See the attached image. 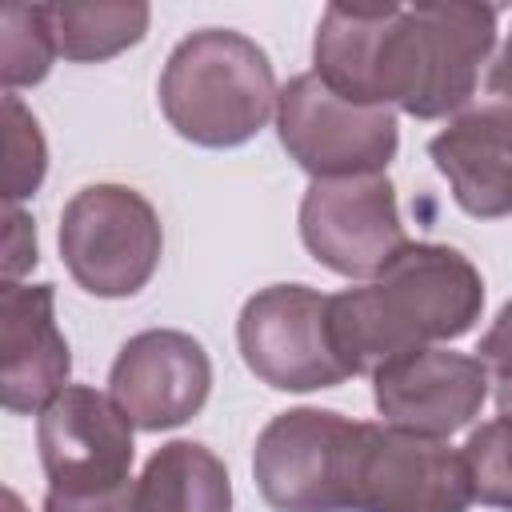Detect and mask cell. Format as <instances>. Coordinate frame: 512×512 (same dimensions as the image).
Returning a JSON list of instances; mask_svg holds the SVG:
<instances>
[{
  "mask_svg": "<svg viewBox=\"0 0 512 512\" xmlns=\"http://www.w3.org/2000/svg\"><path fill=\"white\" fill-rule=\"evenodd\" d=\"M72 352L56 328L52 284H8L0 288V404L16 416L40 412L56 392L68 388Z\"/></svg>",
  "mask_w": 512,
  "mask_h": 512,
  "instance_id": "14",
  "label": "cell"
},
{
  "mask_svg": "<svg viewBox=\"0 0 512 512\" xmlns=\"http://www.w3.org/2000/svg\"><path fill=\"white\" fill-rule=\"evenodd\" d=\"M496 16V8L468 0L360 8L332 36V84L352 104H396L416 120H452L480 92Z\"/></svg>",
  "mask_w": 512,
  "mask_h": 512,
  "instance_id": "1",
  "label": "cell"
},
{
  "mask_svg": "<svg viewBox=\"0 0 512 512\" xmlns=\"http://www.w3.org/2000/svg\"><path fill=\"white\" fill-rule=\"evenodd\" d=\"M488 368L480 356L452 348H412L372 372V400L388 428L444 440L468 428L488 400Z\"/></svg>",
  "mask_w": 512,
  "mask_h": 512,
  "instance_id": "12",
  "label": "cell"
},
{
  "mask_svg": "<svg viewBox=\"0 0 512 512\" xmlns=\"http://www.w3.org/2000/svg\"><path fill=\"white\" fill-rule=\"evenodd\" d=\"M212 392L204 344L180 328H148L124 340L108 372V396L140 432L188 424Z\"/></svg>",
  "mask_w": 512,
  "mask_h": 512,
  "instance_id": "13",
  "label": "cell"
},
{
  "mask_svg": "<svg viewBox=\"0 0 512 512\" xmlns=\"http://www.w3.org/2000/svg\"><path fill=\"white\" fill-rule=\"evenodd\" d=\"M56 28H52V4H4L0 12V80L4 92L40 84L52 72Z\"/></svg>",
  "mask_w": 512,
  "mask_h": 512,
  "instance_id": "17",
  "label": "cell"
},
{
  "mask_svg": "<svg viewBox=\"0 0 512 512\" xmlns=\"http://www.w3.org/2000/svg\"><path fill=\"white\" fill-rule=\"evenodd\" d=\"M460 452L468 460L476 500L512 512V416H496L480 424Z\"/></svg>",
  "mask_w": 512,
  "mask_h": 512,
  "instance_id": "18",
  "label": "cell"
},
{
  "mask_svg": "<svg viewBox=\"0 0 512 512\" xmlns=\"http://www.w3.org/2000/svg\"><path fill=\"white\" fill-rule=\"evenodd\" d=\"M132 428L136 424L120 412V404L88 384L56 392L36 416V448L48 492L84 496L128 484L136 456Z\"/></svg>",
  "mask_w": 512,
  "mask_h": 512,
  "instance_id": "10",
  "label": "cell"
},
{
  "mask_svg": "<svg viewBox=\"0 0 512 512\" xmlns=\"http://www.w3.org/2000/svg\"><path fill=\"white\" fill-rule=\"evenodd\" d=\"M476 500L464 452L444 440L364 424L352 512H468Z\"/></svg>",
  "mask_w": 512,
  "mask_h": 512,
  "instance_id": "9",
  "label": "cell"
},
{
  "mask_svg": "<svg viewBox=\"0 0 512 512\" xmlns=\"http://www.w3.org/2000/svg\"><path fill=\"white\" fill-rule=\"evenodd\" d=\"M280 88L268 52L232 28L184 36L160 72V112L200 148H240L276 112Z\"/></svg>",
  "mask_w": 512,
  "mask_h": 512,
  "instance_id": "3",
  "label": "cell"
},
{
  "mask_svg": "<svg viewBox=\"0 0 512 512\" xmlns=\"http://www.w3.org/2000/svg\"><path fill=\"white\" fill-rule=\"evenodd\" d=\"M132 492H136V480H128L120 488H108V492H84V496L48 492L44 512H132Z\"/></svg>",
  "mask_w": 512,
  "mask_h": 512,
  "instance_id": "22",
  "label": "cell"
},
{
  "mask_svg": "<svg viewBox=\"0 0 512 512\" xmlns=\"http://www.w3.org/2000/svg\"><path fill=\"white\" fill-rule=\"evenodd\" d=\"M364 420L332 408L276 412L252 448V476L272 512H352Z\"/></svg>",
  "mask_w": 512,
  "mask_h": 512,
  "instance_id": "4",
  "label": "cell"
},
{
  "mask_svg": "<svg viewBox=\"0 0 512 512\" xmlns=\"http://www.w3.org/2000/svg\"><path fill=\"white\" fill-rule=\"evenodd\" d=\"M324 292L308 284H272L244 300L236 344L248 372L276 392L336 388L352 372L336 352Z\"/></svg>",
  "mask_w": 512,
  "mask_h": 512,
  "instance_id": "7",
  "label": "cell"
},
{
  "mask_svg": "<svg viewBox=\"0 0 512 512\" xmlns=\"http://www.w3.org/2000/svg\"><path fill=\"white\" fill-rule=\"evenodd\" d=\"M496 64H500L504 72H512V32H508V44L500 48V56H496Z\"/></svg>",
  "mask_w": 512,
  "mask_h": 512,
  "instance_id": "23",
  "label": "cell"
},
{
  "mask_svg": "<svg viewBox=\"0 0 512 512\" xmlns=\"http://www.w3.org/2000/svg\"><path fill=\"white\" fill-rule=\"evenodd\" d=\"M28 268H36V228L32 220L8 204V240H4V280L16 284V276H24Z\"/></svg>",
  "mask_w": 512,
  "mask_h": 512,
  "instance_id": "21",
  "label": "cell"
},
{
  "mask_svg": "<svg viewBox=\"0 0 512 512\" xmlns=\"http://www.w3.org/2000/svg\"><path fill=\"white\" fill-rule=\"evenodd\" d=\"M276 136L296 168H304L312 180L380 176L400 152L392 108L352 104L316 72H300L280 88Z\"/></svg>",
  "mask_w": 512,
  "mask_h": 512,
  "instance_id": "6",
  "label": "cell"
},
{
  "mask_svg": "<svg viewBox=\"0 0 512 512\" xmlns=\"http://www.w3.org/2000/svg\"><path fill=\"white\" fill-rule=\"evenodd\" d=\"M300 240L328 272L348 280L380 276L408 244L396 188L380 176L312 180L300 200Z\"/></svg>",
  "mask_w": 512,
  "mask_h": 512,
  "instance_id": "8",
  "label": "cell"
},
{
  "mask_svg": "<svg viewBox=\"0 0 512 512\" xmlns=\"http://www.w3.org/2000/svg\"><path fill=\"white\" fill-rule=\"evenodd\" d=\"M4 116H8V132H4V144H8L4 200L16 204V200L32 196V192L44 184V172H48V144H44V136H40L36 116L20 104L16 92H4Z\"/></svg>",
  "mask_w": 512,
  "mask_h": 512,
  "instance_id": "19",
  "label": "cell"
},
{
  "mask_svg": "<svg viewBox=\"0 0 512 512\" xmlns=\"http://www.w3.org/2000/svg\"><path fill=\"white\" fill-rule=\"evenodd\" d=\"M476 356H480V364L488 368V376L496 384V408H500V416H512V300L496 312L492 328L480 336Z\"/></svg>",
  "mask_w": 512,
  "mask_h": 512,
  "instance_id": "20",
  "label": "cell"
},
{
  "mask_svg": "<svg viewBox=\"0 0 512 512\" xmlns=\"http://www.w3.org/2000/svg\"><path fill=\"white\" fill-rule=\"evenodd\" d=\"M428 156L460 212L476 220L512 216V72L488 64L484 88L428 140Z\"/></svg>",
  "mask_w": 512,
  "mask_h": 512,
  "instance_id": "11",
  "label": "cell"
},
{
  "mask_svg": "<svg viewBox=\"0 0 512 512\" xmlns=\"http://www.w3.org/2000/svg\"><path fill=\"white\" fill-rule=\"evenodd\" d=\"M152 8L144 0H64L52 4L56 48L72 64H100L140 44Z\"/></svg>",
  "mask_w": 512,
  "mask_h": 512,
  "instance_id": "16",
  "label": "cell"
},
{
  "mask_svg": "<svg viewBox=\"0 0 512 512\" xmlns=\"http://www.w3.org/2000/svg\"><path fill=\"white\" fill-rule=\"evenodd\" d=\"M132 512H232L224 460L196 440L160 444L136 480Z\"/></svg>",
  "mask_w": 512,
  "mask_h": 512,
  "instance_id": "15",
  "label": "cell"
},
{
  "mask_svg": "<svg viewBox=\"0 0 512 512\" xmlns=\"http://www.w3.org/2000/svg\"><path fill=\"white\" fill-rule=\"evenodd\" d=\"M480 312V268L464 252L428 240H408L380 276L328 300L332 340L352 376H372L380 364L412 348L460 340Z\"/></svg>",
  "mask_w": 512,
  "mask_h": 512,
  "instance_id": "2",
  "label": "cell"
},
{
  "mask_svg": "<svg viewBox=\"0 0 512 512\" xmlns=\"http://www.w3.org/2000/svg\"><path fill=\"white\" fill-rule=\"evenodd\" d=\"M160 252V216L128 184H88L60 212V260L100 300L136 296L152 280Z\"/></svg>",
  "mask_w": 512,
  "mask_h": 512,
  "instance_id": "5",
  "label": "cell"
}]
</instances>
